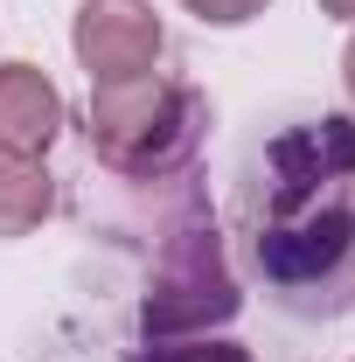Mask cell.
<instances>
[{
	"label": "cell",
	"mask_w": 355,
	"mask_h": 362,
	"mask_svg": "<svg viewBox=\"0 0 355 362\" xmlns=\"http://www.w3.org/2000/svg\"><path fill=\"white\" fill-rule=\"evenodd\" d=\"M251 265L286 314L355 307V119L286 126L258 153V175L237 202Z\"/></svg>",
	"instance_id": "cell-1"
},
{
	"label": "cell",
	"mask_w": 355,
	"mask_h": 362,
	"mask_svg": "<svg viewBox=\"0 0 355 362\" xmlns=\"http://www.w3.org/2000/svg\"><path fill=\"white\" fill-rule=\"evenodd\" d=\"M195 126H202V105L188 90H168L153 70L146 77H119V84H98L91 98V133H98V153L126 175H153L181 160L195 146Z\"/></svg>",
	"instance_id": "cell-2"
},
{
	"label": "cell",
	"mask_w": 355,
	"mask_h": 362,
	"mask_svg": "<svg viewBox=\"0 0 355 362\" xmlns=\"http://www.w3.org/2000/svg\"><path fill=\"white\" fill-rule=\"evenodd\" d=\"M230 307H237V293H230V279H223L216 237H209V230H188L181 251H175V265H168V279H161L153 300H146V327H153V334H175V327L223 320Z\"/></svg>",
	"instance_id": "cell-3"
},
{
	"label": "cell",
	"mask_w": 355,
	"mask_h": 362,
	"mask_svg": "<svg viewBox=\"0 0 355 362\" xmlns=\"http://www.w3.org/2000/svg\"><path fill=\"white\" fill-rule=\"evenodd\" d=\"M77 56L91 63L98 84H119V77H146L153 56H161V28L139 0H91L84 21H77Z\"/></svg>",
	"instance_id": "cell-4"
},
{
	"label": "cell",
	"mask_w": 355,
	"mask_h": 362,
	"mask_svg": "<svg viewBox=\"0 0 355 362\" xmlns=\"http://www.w3.org/2000/svg\"><path fill=\"white\" fill-rule=\"evenodd\" d=\"M56 139V90L42 84V70L14 63L0 70V153H42Z\"/></svg>",
	"instance_id": "cell-5"
},
{
	"label": "cell",
	"mask_w": 355,
	"mask_h": 362,
	"mask_svg": "<svg viewBox=\"0 0 355 362\" xmlns=\"http://www.w3.org/2000/svg\"><path fill=\"white\" fill-rule=\"evenodd\" d=\"M42 209H49V181H42V168H28L21 153H0V230L14 237V230L42 223Z\"/></svg>",
	"instance_id": "cell-6"
},
{
	"label": "cell",
	"mask_w": 355,
	"mask_h": 362,
	"mask_svg": "<svg viewBox=\"0 0 355 362\" xmlns=\"http://www.w3.org/2000/svg\"><path fill=\"white\" fill-rule=\"evenodd\" d=\"M133 362H251L237 341H181V349H146Z\"/></svg>",
	"instance_id": "cell-7"
},
{
	"label": "cell",
	"mask_w": 355,
	"mask_h": 362,
	"mask_svg": "<svg viewBox=\"0 0 355 362\" xmlns=\"http://www.w3.org/2000/svg\"><path fill=\"white\" fill-rule=\"evenodd\" d=\"M188 7H195L202 21H244V14H258L265 0H188Z\"/></svg>",
	"instance_id": "cell-8"
},
{
	"label": "cell",
	"mask_w": 355,
	"mask_h": 362,
	"mask_svg": "<svg viewBox=\"0 0 355 362\" xmlns=\"http://www.w3.org/2000/svg\"><path fill=\"white\" fill-rule=\"evenodd\" d=\"M327 14H355V0H327Z\"/></svg>",
	"instance_id": "cell-9"
},
{
	"label": "cell",
	"mask_w": 355,
	"mask_h": 362,
	"mask_svg": "<svg viewBox=\"0 0 355 362\" xmlns=\"http://www.w3.org/2000/svg\"><path fill=\"white\" fill-rule=\"evenodd\" d=\"M349 84H355V42H349Z\"/></svg>",
	"instance_id": "cell-10"
}]
</instances>
